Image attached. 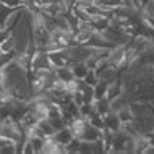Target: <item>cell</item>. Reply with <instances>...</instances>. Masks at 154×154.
Instances as JSON below:
<instances>
[{"instance_id": "cell-1", "label": "cell", "mask_w": 154, "mask_h": 154, "mask_svg": "<svg viewBox=\"0 0 154 154\" xmlns=\"http://www.w3.org/2000/svg\"><path fill=\"white\" fill-rule=\"evenodd\" d=\"M0 52H15V36L10 32V36L0 44Z\"/></svg>"}, {"instance_id": "cell-2", "label": "cell", "mask_w": 154, "mask_h": 154, "mask_svg": "<svg viewBox=\"0 0 154 154\" xmlns=\"http://www.w3.org/2000/svg\"><path fill=\"white\" fill-rule=\"evenodd\" d=\"M37 125L41 127V130H42L47 136H54V133H55V128H54V125L51 123V120L45 119V120H41V122H37Z\"/></svg>"}, {"instance_id": "cell-3", "label": "cell", "mask_w": 154, "mask_h": 154, "mask_svg": "<svg viewBox=\"0 0 154 154\" xmlns=\"http://www.w3.org/2000/svg\"><path fill=\"white\" fill-rule=\"evenodd\" d=\"M16 57L15 52H0V70H3Z\"/></svg>"}, {"instance_id": "cell-4", "label": "cell", "mask_w": 154, "mask_h": 154, "mask_svg": "<svg viewBox=\"0 0 154 154\" xmlns=\"http://www.w3.org/2000/svg\"><path fill=\"white\" fill-rule=\"evenodd\" d=\"M10 32H11V31H8V29H5V28H0V44H2L3 41H5L7 37L10 36Z\"/></svg>"}, {"instance_id": "cell-5", "label": "cell", "mask_w": 154, "mask_h": 154, "mask_svg": "<svg viewBox=\"0 0 154 154\" xmlns=\"http://www.w3.org/2000/svg\"><path fill=\"white\" fill-rule=\"evenodd\" d=\"M5 80H7V75L3 70H0V89L5 88Z\"/></svg>"}]
</instances>
